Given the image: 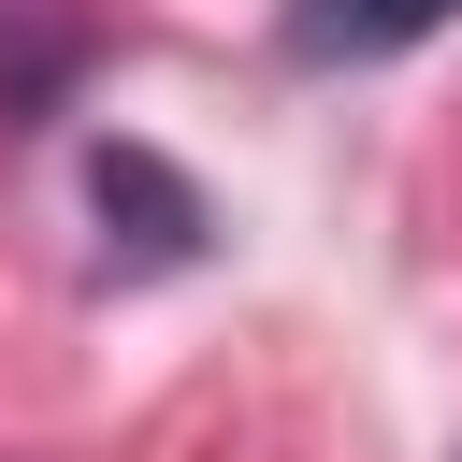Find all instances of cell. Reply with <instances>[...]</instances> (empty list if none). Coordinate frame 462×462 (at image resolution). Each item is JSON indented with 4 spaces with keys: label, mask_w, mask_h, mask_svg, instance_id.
Instances as JSON below:
<instances>
[{
    "label": "cell",
    "mask_w": 462,
    "mask_h": 462,
    "mask_svg": "<svg viewBox=\"0 0 462 462\" xmlns=\"http://www.w3.org/2000/svg\"><path fill=\"white\" fill-rule=\"evenodd\" d=\"M462 0H303L289 14V43L303 58H404V43H433Z\"/></svg>",
    "instance_id": "6da1fadb"
}]
</instances>
